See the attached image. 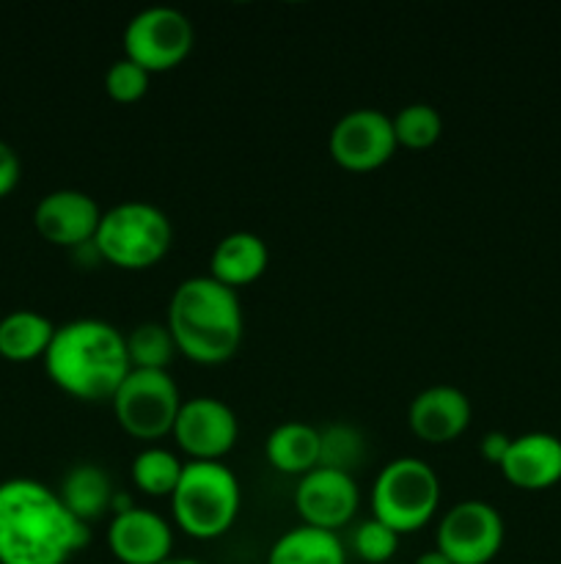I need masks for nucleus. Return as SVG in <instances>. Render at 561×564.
Listing matches in <instances>:
<instances>
[{
  "mask_svg": "<svg viewBox=\"0 0 561 564\" xmlns=\"http://www.w3.org/2000/svg\"><path fill=\"white\" fill-rule=\"evenodd\" d=\"M163 564H204V562H198V560H187V556H170L168 562H163Z\"/></svg>",
  "mask_w": 561,
  "mask_h": 564,
  "instance_id": "31",
  "label": "nucleus"
},
{
  "mask_svg": "<svg viewBox=\"0 0 561 564\" xmlns=\"http://www.w3.org/2000/svg\"><path fill=\"white\" fill-rule=\"evenodd\" d=\"M185 463L165 446H146L132 460V482L152 499H170L179 485Z\"/></svg>",
  "mask_w": 561,
  "mask_h": 564,
  "instance_id": "22",
  "label": "nucleus"
},
{
  "mask_svg": "<svg viewBox=\"0 0 561 564\" xmlns=\"http://www.w3.org/2000/svg\"><path fill=\"white\" fill-rule=\"evenodd\" d=\"M358 505L361 494L352 474L333 471V468H314L300 477L295 490L297 516L306 527L324 529V532L346 527L355 518Z\"/></svg>",
  "mask_w": 561,
  "mask_h": 564,
  "instance_id": "12",
  "label": "nucleus"
},
{
  "mask_svg": "<svg viewBox=\"0 0 561 564\" xmlns=\"http://www.w3.org/2000/svg\"><path fill=\"white\" fill-rule=\"evenodd\" d=\"M504 518L479 499L460 501L438 523V551L451 564H490L504 549Z\"/></svg>",
  "mask_w": 561,
  "mask_h": 564,
  "instance_id": "9",
  "label": "nucleus"
},
{
  "mask_svg": "<svg viewBox=\"0 0 561 564\" xmlns=\"http://www.w3.org/2000/svg\"><path fill=\"white\" fill-rule=\"evenodd\" d=\"M196 44L190 17L170 6H148L124 28V58L135 61L148 75L176 69Z\"/></svg>",
  "mask_w": 561,
  "mask_h": 564,
  "instance_id": "8",
  "label": "nucleus"
},
{
  "mask_svg": "<svg viewBox=\"0 0 561 564\" xmlns=\"http://www.w3.org/2000/svg\"><path fill=\"white\" fill-rule=\"evenodd\" d=\"M267 564H346V551L336 532L300 523L275 540Z\"/></svg>",
  "mask_w": 561,
  "mask_h": 564,
  "instance_id": "20",
  "label": "nucleus"
},
{
  "mask_svg": "<svg viewBox=\"0 0 561 564\" xmlns=\"http://www.w3.org/2000/svg\"><path fill=\"white\" fill-rule=\"evenodd\" d=\"M319 430L302 422H284L267 435L264 455L267 463L280 474H297L306 477L308 471L319 468Z\"/></svg>",
  "mask_w": 561,
  "mask_h": 564,
  "instance_id": "19",
  "label": "nucleus"
},
{
  "mask_svg": "<svg viewBox=\"0 0 561 564\" xmlns=\"http://www.w3.org/2000/svg\"><path fill=\"white\" fill-rule=\"evenodd\" d=\"M58 496L66 510L88 527L91 521H99L105 512H110L116 488L110 482V474L97 463H77L61 479Z\"/></svg>",
  "mask_w": 561,
  "mask_h": 564,
  "instance_id": "18",
  "label": "nucleus"
},
{
  "mask_svg": "<svg viewBox=\"0 0 561 564\" xmlns=\"http://www.w3.org/2000/svg\"><path fill=\"white\" fill-rule=\"evenodd\" d=\"M242 494L226 463H185L179 485L170 496L174 523L196 540L223 538L240 516Z\"/></svg>",
  "mask_w": 561,
  "mask_h": 564,
  "instance_id": "4",
  "label": "nucleus"
},
{
  "mask_svg": "<svg viewBox=\"0 0 561 564\" xmlns=\"http://www.w3.org/2000/svg\"><path fill=\"white\" fill-rule=\"evenodd\" d=\"M416 564H451V562H449V556H443L438 549H435V551H427V554L418 556Z\"/></svg>",
  "mask_w": 561,
  "mask_h": 564,
  "instance_id": "30",
  "label": "nucleus"
},
{
  "mask_svg": "<svg viewBox=\"0 0 561 564\" xmlns=\"http://www.w3.org/2000/svg\"><path fill=\"white\" fill-rule=\"evenodd\" d=\"M174 441L190 460L220 463L229 455L240 435L237 413L215 397H193L182 402L174 424Z\"/></svg>",
  "mask_w": 561,
  "mask_h": 564,
  "instance_id": "11",
  "label": "nucleus"
},
{
  "mask_svg": "<svg viewBox=\"0 0 561 564\" xmlns=\"http://www.w3.org/2000/svg\"><path fill=\"white\" fill-rule=\"evenodd\" d=\"M168 330L176 352L201 367H218L237 356L242 345V303L234 290L212 275L185 279L168 303Z\"/></svg>",
  "mask_w": 561,
  "mask_h": 564,
  "instance_id": "3",
  "label": "nucleus"
},
{
  "mask_svg": "<svg viewBox=\"0 0 561 564\" xmlns=\"http://www.w3.org/2000/svg\"><path fill=\"white\" fill-rule=\"evenodd\" d=\"M148 80H152V75L146 69H141L135 61L119 58L105 72V91H108V97L113 102L132 105L146 97Z\"/></svg>",
  "mask_w": 561,
  "mask_h": 564,
  "instance_id": "27",
  "label": "nucleus"
},
{
  "mask_svg": "<svg viewBox=\"0 0 561 564\" xmlns=\"http://www.w3.org/2000/svg\"><path fill=\"white\" fill-rule=\"evenodd\" d=\"M42 361L47 378L64 394L82 402L113 400L132 372L127 336L116 325L94 317L72 319L55 328Z\"/></svg>",
  "mask_w": 561,
  "mask_h": 564,
  "instance_id": "2",
  "label": "nucleus"
},
{
  "mask_svg": "<svg viewBox=\"0 0 561 564\" xmlns=\"http://www.w3.org/2000/svg\"><path fill=\"white\" fill-rule=\"evenodd\" d=\"M20 154H16L9 143L0 141V198H6L16 185H20Z\"/></svg>",
  "mask_w": 561,
  "mask_h": 564,
  "instance_id": "28",
  "label": "nucleus"
},
{
  "mask_svg": "<svg viewBox=\"0 0 561 564\" xmlns=\"http://www.w3.org/2000/svg\"><path fill=\"white\" fill-rule=\"evenodd\" d=\"M174 246L168 215L148 202H124L102 213L94 251L119 270L154 268Z\"/></svg>",
  "mask_w": 561,
  "mask_h": 564,
  "instance_id": "5",
  "label": "nucleus"
},
{
  "mask_svg": "<svg viewBox=\"0 0 561 564\" xmlns=\"http://www.w3.org/2000/svg\"><path fill=\"white\" fill-rule=\"evenodd\" d=\"M319 468H333V471L352 474V468L363 457V435L350 424H330L319 430Z\"/></svg>",
  "mask_w": 561,
  "mask_h": 564,
  "instance_id": "25",
  "label": "nucleus"
},
{
  "mask_svg": "<svg viewBox=\"0 0 561 564\" xmlns=\"http://www.w3.org/2000/svg\"><path fill=\"white\" fill-rule=\"evenodd\" d=\"M440 505V479L429 463L418 457L391 460L372 488V512L396 534L427 527Z\"/></svg>",
  "mask_w": 561,
  "mask_h": 564,
  "instance_id": "6",
  "label": "nucleus"
},
{
  "mask_svg": "<svg viewBox=\"0 0 561 564\" xmlns=\"http://www.w3.org/2000/svg\"><path fill=\"white\" fill-rule=\"evenodd\" d=\"M509 446H512L509 435L495 430V433H487L482 441H479V455H482L487 463H493V466L501 468V463H504Z\"/></svg>",
  "mask_w": 561,
  "mask_h": 564,
  "instance_id": "29",
  "label": "nucleus"
},
{
  "mask_svg": "<svg viewBox=\"0 0 561 564\" xmlns=\"http://www.w3.org/2000/svg\"><path fill=\"white\" fill-rule=\"evenodd\" d=\"M330 158L344 171H374L396 154V135L391 116L377 108H358L341 116L330 130Z\"/></svg>",
  "mask_w": 561,
  "mask_h": 564,
  "instance_id": "10",
  "label": "nucleus"
},
{
  "mask_svg": "<svg viewBox=\"0 0 561 564\" xmlns=\"http://www.w3.org/2000/svg\"><path fill=\"white\" fill-rule=\"evenodd\" d=\"M53 336L55 325L44 314L16 308L0 319V358L14 364L36 361L44 358Z\"/></svg>",
  "mask_w": 561,
  "mask_h": 564,
  "instance_id": "21",
  "label": "nucleus"
},
{
  "mask_svg": "<svg viewBox=\"0 0 561 564\" xmlns=\"http://www.w3.org/2000/svg\"><path fill=\"white\" fill-rule=\"evenodd\" d=\"M501 471L520 490H548L561 482V438L550 433H526L512 438Z\"/></svg>",
  "mask_w": 561,
  "mask_h": 564,
  "instance_id": "16",
  "label": "nucleus"
},
{
  "mask_svg": "<svg viewBox=\"0 0 561 564\" xmlns=\"http://www.w3.org/2000/svg\"><path fill=\"white\" fill-rule=\"evenodd\" d=\"M270 264L267 242L253 231H231L215 246L209 257V275L229 290L253 284Z\"/></svg>",
  "mask_w": 561,
  "mask_h": 564,
  "instance_id": "17",
  "label": "nucleus"
},
{
  "mask_svg": "<svg viewBox=\"0 0 561 564\" xmlns=\"http://www.w3.org/2000/svg\"><path fill=\"white\" fill-rule=\"evenodd\" d=\"M102 209L82 191H53L33 209V226L47 242L61 248L91 246Z\"/></svg>",
  "mask_w": 561,
  "mask_h": 564,
  "instance_id": "13",
  "label": "nucleus"
},
{
  "mask_svg": "<svg viewBox=\"0 0 561 564\" xmlns=\"http://www.w3.org/2000/svg\"><path fill=\"white\" fill-rule=\"evenodd\" d=\"M88 540L58 490L25 477L0 482V564H66Z\"/></svg>",
  "mask_w": 561,
  "mask_h": 564,
  "instance_id": "1",
  "label": "nucleus"
},
{
  "mask_svg": "<svg viewBox=\"0 0 561 564\" xmlns=\"http://www.w3.org/2000/svg\"><path fill=\"white\" fill-rule=\"evenodd\" d=\"M110 554L121 564H163L174 551V529L146 507H130L108 527Z\"/></svg>",
  "mask_w": 561,
  "mask_h": 564,
  "instance_id": "14",
  "label": "nucleus"
},
{
  "mask_svg": "<svg viewBox=\"0 0 561 564\" xmlns=\"http://www.w3.org/2000/svg\"><path fill=\"white\" fill-rule=\"evenodd\" d=\"M110 402L119 427L130 438L148 444L174 433L182 408L176 380L157 369H132Z\"/></svg>",
  "mask_w": 561,
  "mask_h": 564,
  "instance_id": "7",
  "label": "nucleus"
},
{
  "mask_svg": "<svg viewBox=\"0 0 561 564\" xmlns=\"http://www.w3.org/2000/svg\"><path fill=\"white\" fill-rule=\"evenodd\" d=\"M407 424L424 444H451L471 424V400L454 386H429L413 397Z\"/></svg>",
  "mask_w": 561,
  "mask_h": 564,
  "instance_id": "15",
  "label": "nucleus"
},
{
  "mask_svg": "<svg viewBox=\"0 0 561 564\" xmlns=\"http://www.w3.org/2000/svg\"><path fill=\"white\" fill-rule=\"evenodd\" d=\"M391 124H394L396 147L413 149V152H424V149L435 147L443 135V119H440L438 108L427 102L405 105L391 119Z\"/></svg>",
  "mask_w": 561,
  "mask_h": 564,
  "instance_id": "24",
  "label": "nucleus"
},
{
  "mask_svg": "<svg viewBox=\"0 0 561 564\" xmlns=\"http://www.w3.org/2000/svg\"><path fill=\"white\" fill-rule=\"evenodd\" d=\"M396 549H399V534L374 516L352 532V551H355L358 560L366 564H385L394 560Z\"/></svg>",
  "mask_w": 561,
  "mask_h": 564,
  "instance_id": "26",
  "label": "nucleus"
},
{
  "mask_svg": "<svg viewBox=\"0 0 561 564\" xmlns=\"http://www.w3.org/2000/svg\"><path fill=\"white\" fill-rule=\"evenodd\" d=\"M127 356L132 369H157L168 372L176 356L174 336L163 323H141L127 334Z\"/></svg>",
  "mask_w": 561,
  "mask_h": 564,
  "instance_id": "23",
  "label": "nucleus"
}]
</instances>
